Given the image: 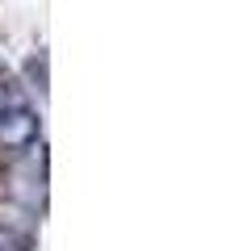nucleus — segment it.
<instances>
[{"label":"nucleus","instance_id":"1","mask_svg":"<svg viewBox=\"0 0 239 251\" xmlns=\"http://www.w3.org/2000/svg\"><path fill=\"white\" fill-rule=\"evenodd\" d=\"M9 201L30 209V214L46 209V155H42V147H38V155L9 168Z\"/></svg>","mask_w":239,"mask_h":251},{"label":"nucleus","instance_id":"2","mask_svg":"<svg viewBox=\"0 0 239 251\" xmlns=\"http://www.w3.org/2000/svg\"><path fill=\"white\" fill-rule=\"evenodd\" d=\"M38 134H42V117L30 105L17 109V113H9V117H0V151L17 155V151H26Z\"/></svg>","mask_w":239,"mask_h":251},{"label":"nucleus","instance_id":"3","mask_svg":"<svg viewBox=\"0 0 239 251\" xmlns=\"http://www.w3.org/2000/svg\"><path fill=\"white\" fill-rule=\"evenodd\" d=\"M21 75H26V84L38 92V97H46V54H26V63H21Z\"/></svg>","mask_w":239,"mask_h":251},{"label":"nucleus","instance_id":"4","mask_svg":"<svg viewBox=\"0 0 239 251\" xmlns=\"http://www.w3.org/2000/svg\"><path fill=\"white\" fill-rule=\"evenodd\" d=\"M17 109H26V97H21V88H17V84H9V80H0V117L17 113Z\"/></svg>","mask_w":239,"mask_h":251}]
</instances>
